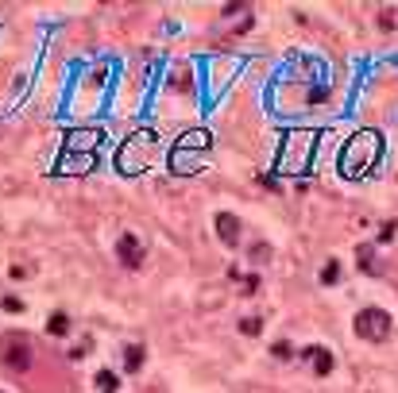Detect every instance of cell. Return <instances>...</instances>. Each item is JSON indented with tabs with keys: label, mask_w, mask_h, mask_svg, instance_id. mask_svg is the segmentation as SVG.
<instances>
[{
	"label": "cell",
	"mask_w": 398,
	"mask_h": 393,
	"mask_svg": "<svg viewBox=\"0 0 398 393\" xmlns=\"http://www.w3.org/2000/svg\"><path fill=\"white\" fill-rule=\"evenodd\" d=\"M379 239H383V243H390V239H395V220H387V223H383V232H379Z\"/></svg>",
	"instance_id": "obj_18"
},
{
	"label": "cell",
	"mask_w": 398,
	"mask_h": 393,
	"mask_svg": "<svg viewBox=\"0 0 398 393\" xmlns=\"http://www.w3.org/2000/svg\"><path fill=\"white\" fill-rule=\"evenodd\" d=\"M275 355H279V359H290V343H286V340L275 343Z\"/></svg>",
	"instance_id": "obj_19"
},
{
	"label": "cell",
	"mask_w": 398,
	"mask_h": 393,
	"mask_svg": "<svg viewBox=\"0 0 398 393\" xmlns=\"http://www.w3.org/2000/svg\"><path fill=\"white\" fill-rule=\"evenodd\" d=\"M27 362H32V347H23L20 340H8V347H4V366L8 370H27Z\"/></svg>",
	"instance_id": "obj_8"
},
{
	"label": "cell",
	"mask_w": 398,
	"mask_h": 393,
	"mask_svg": "<svg viewBox=\"0 0 398 393\" xmlns=\"http://www.w3.org/2000/svg\"><path fill=\"white\" fill-rule=\"evenodd\" d=\"M390 316L383 312V308H364L360 316H356V336L367 343H387L390 340Z\"/></svg>",
	"instance_id": "obj_5"
},
{
	"label": "cell",
	"mask_w": 398,
	"mask_h": 393,
	"mask_svg": "<svg viewBox=\"0 0 398 393\" xmlns=\"http://www.w3.org/2000/svg\"><path fill=\"white\" fill-rule=\"evenodd\" d=\"M4 308H8V312H20L23 305H20V301H16V297H4Z\"/></svg>",
	"instance_id": "obj_20"
},
{
	"label": "cell",
	"mask_w": 398,
	"mask_h": 393,
	"mask_svg": "<svg viewBox=\"0 0 398 393\" xmlns=\"http://www.w3.org/2000/svg\"><path fill=\"white\" fill-rule=\"evenodd\" d=\"M336 282H340V262H325L321 266V286H336Z\"/></svg>",
	"instance_id": "obj_12"
},
{
	"label": "cell",
	"mask_w": 398,
	"mask_h": 393,
	"mask_svg": "<svg viewBox=\"0 0 398 393\" xmlns=\"http://www.w3.org/2000/svg\"><path fill=\"white\" fill-rule=\"evenodd\" d=\"M301 359H310V362H313V374H317V378H329V374H333V366H336L333 351H329V347H317V343L301 351Z\"/></svg>",
	"instance_id": "obj_7"
},
{
	"label": "cell",
	"mask_w": 398,
	"mask_h": 393,
	"mask_svg": "<svg viewBox=\"0 0 398 393\" xmlns=\"http://www.w3.org/2000/svg\"><path fill=\"white\" fill-rule=\"evenodd\" d=\"M379 154H383V135L379 131H356L340 150V170L348 178H360L379 162Z\"/></svg>",
	"instance_id": "obj_1"
},
{
	"label": "cell",
	"mask_w": 398,
	"mask_h": 393,
	"mask_svg": "<svg viewBox=\"0 0 398 393\" xmlns=\"http://www.w3.org/2000/svg\"><path fill=\"white\" fill-rule=\"evenodd\" d=\"M251 258H256V262H267V258H271V247L267 243H256V247H251Z\"/></svg>",
	"instance_id": "obj_16"
},
{
	"label": "cell",
	"mask_w": 398,
	"mask_h": 393,
	"mask_svg": "<svg viewBox=\"0 0 398 393\" xmlns=\"http://www.w3.org/2000/svg\"><path fill=\"white\" fill-rule=\"evenodd\" d=\"M47 331H51V336H66V331H70V316H66V312H54V316L47 320Z\"/></svg>",
	"instance_id": "obj_11"
},
{
	"label": "cell",
	"mask_w": 398,
	"mask_h": 393,
	"mask_svg": "<svg viewBox=\"0 0 398 393\" xmlns=\"http://www.w3.org/2000/svg\"><path fill=\"white\" fill-rule=\"evenodd\" d=\"M116 255H120V262L128 266V270H140V266H143V247H140V239H136L132 232H124V235H120Z\"/></svg>",
	"instance_id": "obj_6"
},
{
	"label": "cell",
	"mask_w": 398,
	"mask_h": 393,
	"mask_svg": "<svg viewBox=\"0 0 398 393\" xmlns=\"http://www.w3.org/2000/svg\"><path fill=\"white\" fill-rule=\"evenodd\" d=\"M240 331H244V336H259V331H263V320H259V316L240 320Z\"/></svg>",
	"instance_id": "obj_14"
},
{
	"label": "cell",
	"mask_w": 398,
	"mask_h": 393,
	"mask_svg": "<svg viewBox=\"0 0 398 393\" xmlns=\"http://www.w3.org/2000/svg\"><path fill=\"white\" fill-rule=\"evenodd\" d=\"M360 270H375V251L371 247H360Z\"/></svg>",
	"instance_id": "obj_15"
},
{
	"label": "cell",
	"mask_w": 398,
	"mask_h": 393,
	"mask_svg": "<svg viewBox=\"0 0 398 393\" xmlns=\"http://www.w3.org/2000/svg\"><path fill=\"white\" fill-rule=\"evenodd\" d=\"M151 150H155V131H136L128 143H120L116 150V170L124 174H140L151 162Z\"/></svg>",
	"instance_id": "obj_3"
},
{
	"label": "cell",
	"mask_w": 398,
	"mask_h": 393,
	"mask_svg": "<svg viewBox=\"0 0 398 393\" xmlns=\"http://www.w3.org/2000/svg\"><path fill=\"white\" fill-rule=\"evenodd\" d=\"M143 355H147V351H143V343H132V347L124 351V370L136 374V370L143 366Z\"/></svg>",
	"instance_id": "obj_10"
},
{
	"label": "cell",
	"mask_w": 398,
	"mask_h": 393,
	"mask_svg": "<svg viewBox=\"0 0 398 393\" xmlns=\"http://www.w3.org/2000/svg\"><path fill=\"white\" fill-rule=\"evenodd\" d=\"M209 147V131H190L178 139V147L171 154V170L174 174H197L201 170V154Z\"/></svg>",
	"instance_id": "obj_2"
},
{
	"label": "cell",
	"mask_w": 398,
	"mask_h": 393,
	"mask_svg": "<svg viewBox=\"0 0 398 393\" xmlns=\"http://www.w3.org/2000/svg\"><path fill=\"white\" fill-rule=\"evenodd\" d=\"M116 385H120V378H116L112 370H101V374H97V390H101V393H116Z\"/></svg>",
	"instance_id": "obj_13"
},
{
	"label": "cell",
	"mask_w": 398,
	"mask_h": 393,
	"mask_svg": "<svg viewBox=\"0 0 398 393\" xmlns=\"http://www.w3.org/2000/svg\"><path fill=\"white\" fill-rule=\"evenodd\" d=\"M313 143H317V131H286L279 150V166L282 170H301V162H310Z\"/></svg>",
	"instance_id": "obj_4"
},
{
	"label": "cell",
	"mask_w": 398,
	"mask_h": 393,
	"mask_svg": "<svg viewBox=\"0 0 398 393\" xmlns=\"http://www.w3.org/2000/svg\"><path fill=\"white\" fill-rule=\"evenodd\" d=\"M240 289H244L248 297H251V293H259V277H256V274H248V277H244V286H240Z\"/></svg>",
	"instance_id": "obj_17"
},
{
	"label": "cell",
	"mask_w": 398,
	"mask_h": 393,
	"mask_svg": "<svg viewBox=\"0 0 398 393\" xmlns=\"http://www.w3.org/2000/svg\"><path fill=\"white\" fill-rule=\"evenodd\" d=\"M216 235L225 247H236L240 243V220L232 213H216Z\"/></svg>",
	"instance_id": "obj_9"
}]
</instances>
